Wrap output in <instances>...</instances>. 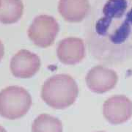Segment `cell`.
Masks as SVG:
<instances>
[{
	"label": "cell",
	"mask_w": 132,
	"mask_h": 132,
	"mask_svg": "<svg viewBox=\"0 0 132 132\" xmlns=\"http://www.w3.org/2000/svg\"><path fill=\"white\" fill-rule=\"evenodd\" d=\"M60 31V26L54 17L40 15L33 20L28 29L29 39L37 46L46 48L54 43Z\"/></svg>",
	"instance_id": "cell-4"
},
{
	"label": "cell",
	"mask_w": 132,
	"mask_h": 132,
	"mask_svg": "<svg viewBox=\"0 0 132 132\" xmlns=\"http://www.w3.org/2000/svg\"><path fill=\"white\" fill-rule=\"evenodd\" d=\"M118 81V74L110 68L103 65H97L91 68L86 76V83L92 92L104 93L116 86Z\"/></svg>",
	"instance_id": "cell-6"
},
{
	"label": "cell",
	"mask_w": 132,
	"mask_h": 132,
	"mask_svg": "<svg viewBox=\"0 0 132 132\" xmlns=\"http://www.w3.org/2000/svg\"><path fill=\"white\" fill-rule=\"evenodd\" d=\"M57 57L65 65H76L85 57V45L82 39L67 38L60 41L57 47Z\"/></svg>",
	"instance_id": "cell-8"
},
{
	"label": "cell",
	"mask_w": 132,
	"mask_h": 132,
	"mask_svg": "<svg viewBox=\"0 0 132 132\" xmlns=\"http://www.w3.org/2000/svg\"><path fill=\"white\" fill-rule=\"evenodd\" d=\"M90 5L88 0H60L58 11L65 21L78 23L88 15Z\"/></svg>",
	"instance_id": "cell-9"
},
{
	"label": "cell",
	"mask_w": 132,
	"mask_h": 132,
	"mask_svg": "<svg viewBox=\"0 0 132 132\" xmlns=\"http://www.w3.org/2000/svg\"><path fill=\"white\" fill-rule=\"evenodd\" d=\"M1 2H2V0H0V5H1Z\"/></svg>",
	"instance_id": "cell-14"
},
{
	"label": "cell",
	"mask_w": 132,
	"mask_h": 132,
	"mask_svg": "<svg viewBox=\"0 0 132 132\" xmlns=\"http://www.w3.org/2000/svg\"><path fill=\"white\" fill-rule=\"evenodd\" d=\"M32 97L24 87L10 86L0 92V115L8 120L22 118L32 106Z\"/></svg>",
	"instance_id": "cell-3"
},
{
	"label": "cell",
	"mask_w": 132,
	"mask_h": 132,
	"mask_svg": "<svg viewBox=\"0 0 132 132\" xmlns=\"http://www.w3.org/2000/svg\"><path fill=\"white\" fill-rule=\"evenodd\" d=\"M63 126L58 118L50 114H42L33 121L32 132H62Z\"/></svg>",
	"instance_id": "cell-11"
},
{
	"label": "cell",
	"mask_w": 132,
	"mask_h": 132,
	"mask_svg": "<svg viewBox=\"0 0 132 132\" xmlns=\"http://www.w3.org/2000/svg\"><path fill=\"white\" fill-rule=\"evenodd\" d=\"M24 5L21 0H2L0 22L4 24L16 23L22 17Z\"/></svg>",
	"instance_id": "cell-10"
},
{
	"label": "cell",
	"mask_w": 132,
	"mask_h": 132,
	"mask_svg": "<svg viewBox=\"0 0 132 132\" xmlns=\"http://www.w3.org/2000/svg\"><path fill=\"white\" fill-rule=\"evenodd\" d=\"M79 95L76 81L68 74L52 76L44 82L41 90L43 101L50 107L64 109L75 103Z\"/></svg>",
	"instance_id": "cell-2"
},
{
	"label": "cell",
	"mask_w": 132,
	"mask_h": 132,
	"mask_svg": "<svg viewBox=\"0 0 132 132\" xmlns=\"http://www.w3.org/2000/svg\"><path fill=\"white\" fill-rule=\"evenodd\" d=\"M103 114L112 125L126 123L132 116V101L125 95L112 96L104 102Z\"/></svg>",
	"instance_id": "cell-5"
},
{
	"label": "cell",
	"mask_w": 132,
	"mask_h": 132,
	"mask_svg": "<svg viewBox=\"0 0 132 132\" xmlns=\"http://www.w3.org/2000/svg\"><path fill=\"white\" fill-rule=\"evenodd\" d=\"M40 60L37 54L26 49L18 52L10 61V71L16 78L28 79L35 76L40 68Z\"/></svg>",
	"instance_id": "cell-7"
},
{
	"label": "cell",
	"mask_w": 132,
	"mask_h": 132,
	"mask_svg": "<svg viewBox=\"0 0 132 132\" xmlns=\"http://www.w3.org/2000/svg\"><path fill=\"white\" fill-rule=\"evenodd\" d=\"M90 54L104 65L132 57V0H95L85 24Z\"/></svg>",
	"instance_id": "cell-1"
},
{
	"label": "cell",
	"mask_w": 132,
	"mask_h": 132,
	"mask_svg": "<svg viewBox=\"0 0 132 132\" xmlns=\"http://www.w3.org/2000/svg\"><path fill=\"white\" fill-rule=\"evenodd\" d=\"M0 132H7L6 131V129H5V128H3L2 126H0Z\"/></svg>",
	"instance_id": "cell-13"
},
{
	"label": "cell",
	"mask_w": 132,
	"mask_h": 132,
	"mask_svg": "<svg viewBox=\"0 0 132 132\" xmlns=\"http://www.w3.org/2000/svg\"><path fill=\"white\" fill-rule=\"evenodd\" d=\"M97 132H105V131H97Z\"/></svg>",
	"instance_id": "cell-15"
},
{
	"label": "cell",
	"mask_w": 132,
	"mask_h": 132,
	"mask_svg": "<svg viewBox=\"0 0 132 132\" xmlns=\"http://www.w3.org/2000/svg\"><path fill=\"white\" fill-rule=\"evenodd\" d=\"M4 54H5V48H4V45L0 40V62L2 60V57H4Z\"/></svg>",
	"instance_id": "cell-12"
}]
</instances>
